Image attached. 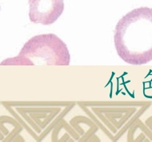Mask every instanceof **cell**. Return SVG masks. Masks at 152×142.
Here are the masks:
<instances>
[{
	"label": "cell",
	"instance_id": "1",
	"mask_svg": "<svg viewBox=\"0 0 152 142\" xmlns=\"http://www.w3.org/2000/svg\"><path fill=\"white\" fill-rule=\"evenodd\" d=\"M114 42L126 63L141 66L152 61V8H135L118 22Z\"/></svg>",
	"mask_w": 152,
	"mask_h": 142
},
{
	"label": "cell",
	"instance_id": "2",
	"mask_svg": "<svg viewBox=\"0 0 152 142\" xmlns=\"http://www.w3.org/2000/svg\"><path fill=\"white\" fill-rule=\"evenodd\" d=\"M71 55L63 40L54 34H39L24 44L18 56L0 66H69Z\"/></svg>",
	"mask_w": 152,
	"mask_h": 142
},
{
	"label": "cell",
	"instance_id": "3",
	"mask_svg": "<svg viewBox=\"0 0 152 142\" xmlns=\"http://www.w3.org/2000/svg\"><path fill=\"white\" fill-rule=\"evenodd\" d=\"M29 18L35 24L49 26L55 23L64 11L63 0H28Z\"/></svg>",
	"mask_w": 152,
	"mask_h": 142
},
{
	"label": "cell",
	"instance_id": "4",
	"mask_svg": "<svg viewBox=\"0 0 152 142\" xmlns=\"http://www.w3.org/2000/svg\"><path fill=\"white\" fill-rule=\"evenodd\" d=\"M0 9H1V7H0Z\"/></svg>",
	"mask_w": 152,
	"mask_h": 142
}]
</instances>
